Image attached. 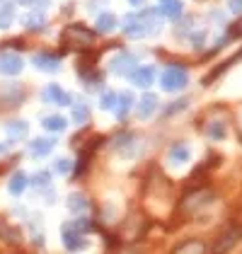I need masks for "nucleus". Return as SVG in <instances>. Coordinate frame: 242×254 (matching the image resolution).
I'll list each match as a JSON object with an SVG mask.
<instances>
[{
	"mask_svg": "<svg viewBox=\"0 0 242 254\" xmlns=\"http://www.w3.org/2000/svg\"><path fill=\"white\" fill-rule=\"evenodd\" d=\"M32 63H34V68H39L44 73H56V70H60V59L59 56H51V54H37L32 59Z\"/></svg>",
	"mask_w": 242,
	"mask_h": 254,
	"instance_id": "8",
	"label": "nucleus"
},
{
	"mask_svg": "<svg viewBox=\"0 0 242 254\" xmlns=\"http://www.w3.org/2000/svg\"><path fill=\"white\" fill-rule=\"evenodd\" d=\"M0 97L7 99L12 107H17L22 102V97H24V90H22L20 82H5V85L0 87Z\"/></svg>",
	"mask_w": 242,
	"mask_h": 254,
	"instance_id": "9",
	"label": "nucleus"
},
{
	"mask_svg": "<svg viewBox=\"0 0 242 254\" xmlns=\"http://www.w3.org/2000/svg\"><path fill=\"white\" fill-rule=\"evenodd\" d=\"M41 126H44L46 131H54V133H60V131H65L68 121H65V117H59V114H51V117H46L44 121H41Z\"/></svg>",
	"mask_w": 242,
	"mask_h": 254,
	"instance_id": "15",
	"label": "nucleus"
},
{
	"mask_svg": "<svg viewBox=\"0 0 242 254\" xmlns=\"http://www.w3.org/2000/svg\"><path fill=\"white\" fill-rule=\"evenodd\" d=\"M160 12L165 17H180L182 15V0H160Z\"/></svg>",
	"mask_w": 242,
	"mask_h": 254,
	"instance_id": "16",
	"label": "nucleus"
},
{
	"mask_svg": "<svg viewBox=\"0 0 242 254\" xmlns=\"http://www.w3.org/2000/svg\"><path fill=\"white\" fill-rule=\"evenodd\" d=\"M73 121H78V124H87L90 121V107L85 102L73 104Z\"/></svg>",
	"mask_w": 242,
	"mask_h": 254,
	"instance_id": "23",
	"label": "nucleus"
},
{
	"mask_svg": "<svg viewBox=\"0 0 242 254\" xmlns=\"http://www.w3.org/2000/svg\"><path fill=\"white\" fill-rule=\"evenodd\" d=\"M128 2H131V5H143L145 0H128Z\"/></svg>",
	"mask_w": 242,
	"mask_h": 254,
	"instance_id": "32",
	"label": "nucleus"
},
{
	"mask_svg": "<svg viewBox=\"0 0 242 254\" xmlns=\"http://www.w3.org/2000/svg\"><path fill=\"white\" fill-rule=\"evenodd\" d=\"M240 235H242V230H238V228H235V230H230V233L225 235V240L218 245V250H228V247H233V245L240 240Z\"/></svg>",
	"mask_w": 242,
	"mask_h": 254,
	"instance_id": "24",
	"label": "nucleus"
},
{
	"mask_svg": "<svg viewBox=\"0 0 242 254\" xmlns=\"http://www.w3.org/2000/svg\"><path fill=\"white\" fill-rule=\"evenodd\" d=\"M24 5L27 7H32V10H44V7H49V0H24Z\"/></svg>",
	"mask_w": 242,
	"mask_h": 254,
	"instance_id": "30",
	"label": "nucleus"
},
{
	"mask_svg": "<svg viewBox=\"0 0 242 254\" xmlns=\"http://www.w3.org/2000/svg\"><path fill=\"white\" fill-rule=\"evenodd\" d=\"M5 133H7L10 138H15V140L24 138V136H27V121H22V119L7 121V124H5Z\"/></svg>",
	"mask_w": 242,
	"mask_h": 254,
	"instance_id": "14",
	"label": "nucleus"
},
{
	"mask_svg": "<svg viewBox=\"0 0 242 254\" xmlns=\"http://www.w3.org/2000/svg\"><path fill=\"white\" fill-rule=\"evenodd\" d=\"M228 7L233 15H242V0H228Z\"/></svg>",
	"mask_w": 242,
	"mask_h": 254,
	"instance_id": "31",
	"label": "nucleus"
},
{
	"mask_svg": "<svg viewBox=\"0 0 242 254\" xmlns=\"http://www.w3.org/2000/svg\"><path fill=\"white\" fill-rule=\"evenodd\" d=\"M44 24H46V20H44V15H41V12H32V15H27V17H24V27H27V29H32V32L44 29Z\"/></svg>",
	"mask_w": 242,
	"mask_h": 254,
	"instance_id": "22",
	"label": "nucleus"
},
{
	"mask_svg": "<svg viewBox=\"0 0 242 254\" xmlns=\"http://www.w3.org/2000/svg\"><path fill=\"white\" fill-rule=\"evenodd\" d=\"M133 68H136V59H133V54H128V51H121V54H117V56L112 59V70H114L117 75H131Z\"/></svg>",
	"mask_w": 242,
	"mask_h": 254,
	"instance_id": "5",
	"label": "nucleus"
},
{
	"mask_svg": "<svg viewBox=\"0 0 242 254\" xmlns=\"http://www.w3.org/2000/svg\"><path fill=\"white\" fill-rule=\"evenodd\" d=\"M49 179H51V175L44 172V170H39V172L34 175V184H37V187H49Z\"/></svg>",
	"mask_w": 242,
	"mask_h": 254,
	"instance_id": "29",
	"label": "nucleus"
},
{
	"mask_svg": "<svg viewBox=\"0 0 242 254\" xmlns=\"http://www.w3.org/2000/svg\"><path fill=\"white\" fill-rule=\"evenodd\" d=\"M167 157H170V162H172V165H184V162H189V160H191V148H189L186 143H175V145L170 148Z\"/></svg>",
	"mask_w": 242,
	"mask_h": 254,
	"instance_id": "10",
	"label": "nucleus"
},
{
	"mask_svg": "<svg viewBox=\"0 0 242 254\" xmlns=\"http://www.w3.org/2000/svg\"><path fill=\"white\" fill-rule=\"evenodd\" d=\"M211 198H213V194H211L208 189H199V191H194L191 196H186V201H184V211L194 213V211L203 208L206 203H211Z\"/></svg>",
	"mask_w": 242,
	"mask_h": 254,
	"instance_id": "7",
	"label": "nucleus"
},
{
	"mask_svg": "<svg viewBox=\"0 0 242 254\" xmlns=\"http://www.w3.org/2000/svg\"><path fill=\"white\" fill-rule=\"evenodd\" d=\"M114 29H117V17H114L112 12H104V15L97 17V32H102V34H112Z\"/></svg>",
	"mask_w": 242,
	"mask_h": 254,
	"instance_id": "18",
	"label": "nucleus"
},
{
	"mask_svg": "<svg viewBox=\"0 0 242 254\" xmlns=\"http://www.w3.org/2000/svg\"><path fill=\"white\" fill-rule=\"evenodd\" d=\"M54 145H56L54 138H34V140L29 143V153L34 157H46L54 150Z\"/></svg>",
	"mask_w": 242,
	"mask_h": 254,
	"instance_id": "11",
	"label": "nucleus"
},
{
	"mask_svg": "<svg viewBox=\"0 0 242 254\" xmlns=\"http://www.w3.org/2000/svg\"><path fill=\"white\" fill-rule=\"evenodd\" d=\"M131 104H133V95H131V92H121V95H117V104H114V109H117V114H119V117H126V114H128V109H131Z\"/></svg>",
	"mask_w": 242,
	"mask_h": 254,
	"instance_id": "19",
	"label": "nucleus"
},
{
	"mask_svg": "<svg viewBox=\"0 0 242 254\" xmlns=\"http://www.w3.org/2000/svg\"><path fill=\"white\" fill-rule=\"evenodd\" d=\"M128 78L136 87H150L153 80H155V70H153V65H136Z\"/></svg>",
	"mask_w": 242,
	"mask_h": 254,
	"instance_id": "6",
	"label": "nucleus"
},
{
	"mask_svg": "<svg viewBox=\"0 0 242 254\" xmlns=\"http://www.w3.org/2000/svg\"><path fill=\"white\" fill-rule=\"evenodd\" d=\"M186 82H189V75H186V70L184 68H177V65H170V68H165L160 75V85L165 92H177V90H184L186 87Z\"/></svg>",
	"mask_w": 242,
	"mask_h": 254,
	"instance_id": "1",
	"label": "nucleus"
},
{
	"mask_svg": "<svg viewBox=\"0 0 242 254\" xmlns=\"http://www.w3.org/2000/svg\"><path fill=\"white\" fill-rule=\"evenodd\" d=\"M41 99L46 102V104H59V107H65V104H73L70 102V95L68 92H63L59 85H46L44 90H41Z\"/></svg>",
	"mask_w": 242,
	"mask_h": 254,
	"instance_id": "4",
	"label": "nucleus"
},
{
	"mask_svg": "<svg viewBox=\"0 0 242 254\" xmlns=\"http://www.w3.org/2000/svg\"><path fill=\"white\" fill-rule=\"evenodd\" d=\"M22 68H24V61L20 54H12V51L0 54V73L2 75H17Z\"/></svg>",
	"mask_w": 242,
	"mask_h": 254,
	"instance_id": "3",
	"label": "nucleus"
},
{
	"mask_svg": "<svg viewBox=\"0 0 242 254\" xmlns=\"http://www.w3.org/2000/svg\"><path fill=\"white\" fill-rule=\"evenodd\" d=\"M65 203H68V211L75 213V215H85L87 211H90V201H87L82 194H70Z\"/></svg>",
	"mask_w": 242,
	"mask_h": 254,
	"instance_id": "13",
	"label": "nucleus"
},
{
	"mask_svg": "<svg viewBox=\"0 0 242 254\" xmlns=\"http://www.w3.org/2000/svg\"><path fill=\"white\" fill-rule=\"evenodd\" d=\"M208 136L213 138V140H221L225 136V124L223 121H213L211 126H208Z\"/></svg>",
	"mask_w": 242,
	"mask_h": 254,
	"instance_id": "26",
	"label": "nucleus"
},
{
	"mask_svg": "<svg viewBox=\"0 0 242 254\" xmlns=\"http://www.w3.org/2000/svg\"><path fill=\"white\" fill-rule=\"evenodd\" d=\"M0 237H2V240H10V242H12V245H17V242H20V230H17V228H12V225H10V223H5V220H0Z\"/></svg>",
	"mask_w": 242,
	"mask_h": 254,
	"instance_id": "21",
	"label": "nucleus"
},
{
	"mask_svg": "<svg viewBox=\"0 0 242 254\" xmlns=\"http://www.w3.org/2000/svg\"><path fill=\"white\" fill-rule=\"evenodd\" d=\"M15 22V5L12 2H2L0 5V29L10 27Z\"/></svg>",
	"mask_w": 242,
	"mask_h": 254,
	"instance_id": "20",
	"label": "nucleus"
},
{
	"mask_svg": "<svg viewBox=\"0 0 242 254\" xmlns=\"http://www.w3.org/2000/svg\"><path fill=\"white\" fill-rule=\"evenodd\" d=\"M54 167H56V172H60V175H68L73 170V160L70 157H56Z\"/></svg>",
	"mask_w": 242,
	"mask_h": 254,
	"instance_id": "25",
	"label": "nucleus"
},
{
	"mask_svg": "<svg viewBox=\"0 0 242 254\" xmlns=\"http://www.w3.org/2000/svg\"><path fill=\"white\" fill-rule=\"evenodd\" d=\"M63 39L70 46H90V44H95V34L90 29H85L82 24H70L63 29Z\"/></svg>",
	"mask_w": 242,
	"mask_h": 254,
	"instance_id": "2",
	"label": "nucleus"
},
{
	"mask_svg": "<svg viewBox=\"0 0 242 254\" xmlns=\"http://www.w3.org/2000/svg\"><path fill=\"white\" fill-rule=\"evenodd\" d=\"M155 109H158V97H155V95H145V97L138 102V114H141V119H148Z\"/></svg>",
	"mask_w": 242,
	"mask_h": 254,
	"instance_id": "17",
	"label": "nucleus"
},
{
	"mask_svg": "<svg viewBox=\"0 0 242 254\" xmlns=\"http://www.w3.org/2000/svg\"><path fill=\"white\" fill-rule=\"evenodd\" d=\"M177 252H203L201 242H186V245H180Z\"/></svg>",
	"mask_w": 242,
	"mask_h": 254,
	"instance_id": "28",
	"label": "nucleus"
},
{
	"mask_svg": "<svg viewBox=\"0 0 242 254\" xmlns=\"http://www.w3.org/2000/svg\"><path fill=\"white\" fill-rule=\"evenodd\" d=\"M114 104H117V92H104L100 99V107L102 109H114Z\"/></svg>",
	"mask_w": 242,
	"mask_h": 254,
	"instance_id": "27",
	"label": "nucleus"
},
{
	"mask_svg": "<svg viewBox=\"0 0 242 254\" xmlns=\"http://www.w3.org/2000/svg\"><path fill=\"white\" fill-rule=\"evenodd\" d=\"M27 184H29V177H27V172H22V170L12 172V177L7 179V189H10L12 196H22V191L27 189Z\"/></svg>",
	"mask_w": 242,
	"mask_h": 254,
	"instance_id": "12",
	"label": "nucleus"
}]
</instances>
